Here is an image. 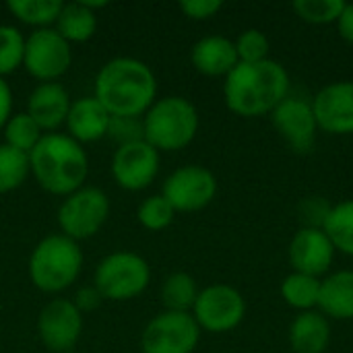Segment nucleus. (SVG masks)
I'll return each instance as SVG.
<instances>
[{"label": "nucleus", "mask_w": 353, "mask_h": 353, "mask_svg": "<svg viewBox=\"0 0 353 353\" xmlns=\"http://www.w3.org/2000/svg\"><path fill=\"white\" fill-rule=\"evenodd\" d=\"M93 97L110 116L143 118L157 99L155 72L139 58H112L95 77Z\"/></svg>", "instance_id": "1"}, {"label": "nucleus", "mask_w": 353, "mask_h": 353, "mask_svg": "<svg viewBox=\"0 0 353 353\" xmlns=\"http://www.w3.org/2000/svg\"><path fill=\"white\" fill-rule=\"evenodd\" d=\"M290 95V74L277 60L238 62L225 77L223 99L230 112L242 118L271 114Z\"/></svg>", "instance_id": "2"}, {"label": "nucleus", "mask_w": 353, "mask_h": 353, "mask_svg": "<svg viewBox=\"0 0 353 353\" xmlns=\"http://www.w3.org/2000/svg\"><path fill=\"white\" fill-rule=\"evenodd\" d=\"M35 182L54 196H68L85 186L89 157L81 143L66 132H46L29 153Z\"/></svg>", "instance_id": "3"}, {"label": "nucleus", "mask_w": 353, "mask_h": 353, "mask_svg": "<svg viewBox=\"0 0 353 353\" xmlns=\"http://www.w3.org/2000/svg\"><path fill=\"white\" fill-rule=\"evenodd\" d=\"M83 250L79 242L64 234L41 238L31 250L27 273L31 283L43 294H60L68 290L81 275Z\"/></svg>", "instance_id": "4"}, {"label": "nucleus", "mask_w": 353, "mask_h": 353, "mask_svg": "<svg viewBox=\"0 0 353 353\" xmlns=\"http://www.w3.org/2000/svg\"><path fill=\"white\" fill-rule=\"evenodd\" d=\"M145 141L161 151H180L188 147L199 132V112L194 103L182 95H168L143 116Z\"/></svg>", "instance_id": "5"}, {"label": "nucleus", "mask_w": 353, "mask_h": 353, "mask_svg": "<svg viewBox=\"0 0 353 353\" xmlns=\"http://www.w3.org/2000/svg\"><path fill=\"white\" fill-rule=\"evenodd\" d=\"M151 281L149 263L128 250H118L99 261L93 273V285L99 290L103 300L128 302L141 296Z\"/></svg>", "instance_id": "6"}, {"label": "nucleus", "mask_w": 353, "mask_h": 353, "mask_svg": "<svg viewBox=\"0 0 353 353\" xmlns=\"http://www.w3.org/2000/svg\"><path fill=\"white\" fill-rule=\"evenodd\" d=\"M110 217V199L103 190L95 186H83L68 196L58 207L56 219L60 234L81 242L93 238Z\"/></svg>", "instance_id": "7"}, {"label": "nucleus", "mask_w": 353, "mask_h": 353, "mask_svg": "<svg viewBox=\"0 0 353 353\" xmlns=\"http://www.w3.org/2000/svg\"><path fill=\"white\" fill-rule=\"evenodd\" d=\"M201 341V327L190 312L163 310L153 316L141 335L143 353H192Z\"/></svg>", "instance_id": "8"}, {"label": "nucleus", "mask_w": 353, "mask_h": 353, "mask_svg": "<svg viewBox=\"0 0 353 353\" xmlns=\"http://www.w3.org/2000/svg\"><path fill=\"white\" fill-rule=\"evenodd\" d=\"M72 62L70 43L54 29H35L25 37V70L39 83H56L68 72Z\"/></svg>", "instance_id": "9"}, {"label": "nucleus", "mask_w": 353, "mask_h": 353, "mask_svg": "<svg viewBox=\"0 0 353 353\" xmlns=\"http://www.w3.org/2000/svg\"><path fill=\"white\" fill-rule=\"evenodd\" d=\"M190 314L201 327V331L230 333L244 321L246 302L236 288L215 283L199 292Z\"/></svg>", "instance_id": "10"}, {"label": "nucleus", "mask_w": 353, "mask_h": 353, "mask_svg": "<svg viewBox=\"0 0 353 353\" xmlns=\"http://www.w3.org/2000/svg\"><path fill=\"white\" fill-rule=\"evenodd\" d=\"M161 194L176 213L201 211L215 199L217 178L203 165H182L165 178Z\"/></svg>", "instance_id": "11"}, {"label": "nucleus", "mask_w": 353, "mask_h": 353, "mask_svg": "<svg viewBox=\"0 0 353 353\" xmlns=\"http://www.w3.org/2000/svg\"><path fill=\"white\" fill-rule=\"evenodd\" d=\"M37 335L50 352H74L83 335V314L77 310L72 300L54 298L39 310Z\"/></svg>", "instance_id": "12"}, {"label": "nucleus", "mask_w": 353, "mask_h": 353, "mask_svg": "<svg viewBox=\"0 0 353 353\" xmlns=\"http://www.w3.org/2000/svg\"><path fill=\"white\" fill-rule=\"evenodd\" d=\"M159 151L147 141L116 147L112 155V178L124 190L139 192L153 184L159 174Z\"/></svg>", "instance_id": "13"}, {"label": "nucleus", "mask_w": 353, "mask_h": 353, "mask_svg": "<svg viewBox=\"0 0 353 353\" xmlns=\"http://www.w3.org/2000/svg\"><path fill=\"white\" fill-rule=\"evenodd\" d=\"M271 120L292 151L300 155H306L312 151L314 141H316V130H319L312 103H308L302 97L288 95L271 112Z\"/></svg>", "instance_id": "14"}, {"label": "nucleus", "mask_w": 353, "mask_h": 353, "mask_svg": "<svg viewBox=\"0 0 353 353\" xmlns=\"http://www.w3.org/2000/svg\"><path fill=\"white\" fill-rule=\"evenodd\" d=\"M319 130L329 134H353V81L323 87L312 99Z\"/></svg>", "instance_id": "15"}, {"label": "nucleus", "mask_w": 353, "mask_h": 353, "mask_svg": "<svg viewBox=\"0 0 353 353\" xmlns=\"http://www.w3.org/2000/svg\"><path fill=\"white\" fill-rule=\"evenodd\" d=\"M288 256H290V263H292L296 273L321 277L333 265L335 246L323 230L302 228L292 238Z\"/></svg>", "instance_id": "16"}, {"label": "nucleus", "mask_w": 353, "mask_h": 353, "mask_svg": "<svg viewBox=\"0 0 353 353\" xmlns=\"http://www.w3.org/2000/svg\"><path fill=\"white\" fill-rule=\"evenodd\" d=\"M70 95L64 85L56 83H39L27 97V114L35 120V124L43 132H56L68 116Z\"/></svg>", "instance_id": "17"}, {"label": "nucleus", "mask_w": 353, "mask_h": 353, "mask_svg": "<svg viewBox=\"0 0 353 353\" xmlns=\"http://www.w3.org/2000/svg\"><path fill=\"white\" fill-rule=\"evenodd\" d=\"M110 120H112L110 112L93 95H85L70 103V110L64 122L68 130L66 134L72 137L81 145L95 143L108 137Z\"/></svg>", "instance_id": "18"}, {"label": "nucleus", "mask_w": 353, "mask_h": 353, "mask_svg": "<svg viewBox=\"0 0 353 353\" xmlns=\"http://www.w3.org/2000/svg\"><path fill=\"white\" fill-rule=\"evenodd\" d=\"M192 66L205 77H228L238 66L236 43L223 35H207L190 50Z\"/></svg>", "instance_id": "19"}, {"label": "nucleus", "mask_w": 353, "mask_h": 353, "mask_svg": "<svg viewBox=\"0 0 353 353\" xmlns=\"http://www.w3.org/2000/svg\"><path fill=\"white\" fill-rule=\"evenodd\" d=\"M329 341L331 325L321 310L300 312L290 325V345L296 353H325Z\"/></svg>", "instance_id": "20"}, {"label": "nucleus", "mask_w": 353, "mask_h": 353, "mask_svg": "<svg viewBox=\"0 0 353 353\" xmlns=\"http://www.w3.org/2000/svg\"><path fill=\"white\" fill-rule=\"evenodd\" d=\"M319 308L325 316L352 321L353 319V271H339L321 281Z\"/></svg>", "instance_id": "21"}, {"label": "nucleus", "mask_w": 353, "mask_h": 353, "mask_svg": "<svg viewBox=\"0 0 353 353\" xmlns=\"http://www.w3.org/2000/svg\"><path fill=\"white\" fill-rule=\"evenodd\" d=\"M54 29L72 46L89 41L97 31V12L91 10L85 0L79 2H64L62 10L56 19Z\"/></svg>", "instance_id": "22"}, {"label": "nucleus", "mask_w": 353, "mask_h": 353, "mask_svg": "<svg viewBox=\"0 0 353 353\" xmlns=\"http://www.w3.org/2000/svg\"><path fill=\"white\" fill-rule=\"evenodd\" d=\"M62 4L64 2L60 0H10L6 2V8L17 21L33 27L35 31L54 27L62 10Z\"/></svg>", "instance_id": "23"}, {"label": "nucleus", "mask_w": 353, "mask_h": 353, "mask_svg": "<svg viewBox=\"0 0 353 353\" xmlns=\"http://www.w3.org/2000/svg\"><path fill=\"white\" fill-rule=\"evenodd\" d=\"M199 288L192 275L178 271L172 273L161 285V304L170 312H192L199 298Z\"/></svg>", "instance_id": "24"}, {"label": "nucleus", "mask_w": 353, "mask_h": 353, "mask_svg": "<svg viewBox=\"0 0 353 353\" xmlns=\"http://www.w3.org/2000/svg\"><path fill=\"white\" fill-rule=\"evenodd\" d=\"M281 298L300 312L314 310L321 298V279L294 271L281 283Z\"/></svg>", "instance_id": "25"}, {"label": "nucleus", "mask_w": 353, "mask_h": 353, "mask_svg": "<svg viewBox=\"0 0 353 353\" xmlns=\"http://www.w3.org/2000/svg\"><path fill=\"white\" fill-rule=\"evenodd\" d=\"M323 232L329 236L335 250L353 256V201H343L331 207Z\"/></svg>", "instance_id": "26"}, {"label": "nucleus", "mask_w": 353, "mask_h": 353, "mask_svg": "<svg viewBox=\"0 0 353 353\" xmlns=\"http://www.w3.org/2000/svg\"><path fill=\"white\" fill-rule=\"evenodd\" d=\"M2 132H4V145L12 147L17 151H23L27 155L35 149V145L46 134L27 112H17V114L12 112V116L4 124Z\"/></svg>", "instance_id": "27"}, {"label": "nucleus", "mask_w": 353, "mask_h": 353, "mask_svg": "<svg viewBox=\"0 0 353 353\" xmlns=\"http://www.w3.org/2000/svg\"><path fill=\"white\" fill-rule=\"evenodd\" d=\"M29 155L8 145H0V194L12 192L29 178Z\"/></svg>", "instance_id": "28"}, {"label": "nucleus", "mask_w": 353, "mask_h": 353, "mask_svg": "<svg viewBox=\"0 0 353 353\" xmlns=\"http://www.w3.org/2000/svg\"><path fill=\"white\" fill-rule=\"evenodd\" d=\"M174 217H176V211L163 194L147 196L137 209L139 223L149 232H161V230L170 228Z\"/></svg>", "instance_id": "29"}, {"label": "nucleus", "mask_w": 353, "mask_h": 353, "mask_svg": "<svg viewBox=\"0 0 353 353\" xmlns=\"http://www.w3.org/2000/svg\"><path fill=\"white\" fill-rule=\"evenodd\" d=\"M25 37L14 25H0V77L12 74L23 66Z\"/></svg>", "instance_id": "30"}, {"label": "nucleus", "mask_w": 353, "mask_h": 353, "mask_svg": "<svg viewBox=\"0 0 353 353\" xmlns=\"http://www.w3.org/2000/svg\"><path fill=\"white\" fill-rule=\"evenodd\" d=\"M345 2L343 0H296L294 10L298 17L312 25H329L337 23Z\"/></svg>", "instance_id": "31"}, {"label": "nucleus", "mask_w": 353, "mask_h": 353, "mask_svg": "<svg viewBox=\"0 0 353 353\" xmlns=\"http://www.w3.org/2000/svg\"><path fill=\"white\" fill-rule=\"evenodd\" d=\"M236 52L240 62H263L269 58V37L261 29H246L238 35Z\"/></svg>", "instance_id": "32"}, {"label": "nucleus", "mask_w": 353, "mask_h": 353, "mask_svg": "<svg viewBox=\"0 0 353 353\" xmlns=\"http://www.w3.org/2000/svg\"><path fill=\"white\" fill-rule=\"evenodd\" d=\"M110 141L116 143V147L130 145L145 141V128H143V118H126V116H112L108 137Z\"/></svg>", "instance_id": "33"}, {"label": "nucleus", "mask_w": 353, "mask_h": 353, "mask_svg": "<svg viewBox=\"0 0 353 353\" xmlns=\"http://www.w3.org/2000/svg\"><path fill=\"white\" fill-rule=\"evenodd\" d=\"M333 205H329L327 201H323L321 196H310V199H304L300 203V219L304 223V228H316V230H323L325 221H327V215L331 211Z\"/></svg>", "instance_id": "34"}, {"label": "nucleus", "mask_w": 353, "mask_h": 353, "mask_svg": "<svg viewBox=\"0 0 353 353\" xmlns=\"http://www.w3.org/2000/svg\"><path fill=\"white\" fill-rule=\"evenodd\" d=\"M223 8V2L219 0H184L180 2V10L194 21H205L215 17Z\"/></svg>", "instance_id": "35"}, {"label": "nucleus", "mask_w": 353, "mask_h": 353, "mask_svg": "<svg viewBox=\"0 0 353 353\" xmlns=\"http://www.w3.org/2000/svg\"><path fill=\"white\" fill-rule=\"evenodd\" d=\"M72 304L77 306V310L85 316L89 312H95L101 304H103V296L99 294V290L95 285H85L81 290H77Z\"/></svg>", "instance_id": "36"}, {"label": "nucleus", "mask_w": 353, "mask_h": 353, "mask_svg": "<svg viewBox=\"0 0 353 353\" xmlns=\"http://www.w3.org/2000/svg\"><path fill=\"white\" fill-rule=\"evenodd\" d=\"M10 116H12V91L6 79L0 77V130L4 128Z\"/></svg>", "instance_id": "37"}, {"label": "nucleus", "mask_w": 353, "mask_h": 353, "mask_svg": "<svg viewBox=\"0 0 353 353\" xmlns=\"http://www.w3.org/2000/svg\"><path fill=\"white\" fill-rule=\"evenodd\" d=\"M337 29H339V35H341L345 41L353 43V4H347V2H345L341 14H339V19H337Z\"/></svg>", "instance_id": "38"}, {"label": "nucleus", "mask_w": 353, "mask_h": 353, "mask_svg": "<svg viewBox=\"0 0 353 353\" xmlns=\"http://www.w3.org/2000/svg\"><path fill=\"white\" fill-rule=\"evenodd\" d=\"M68 353H77V352H68Z\"/></svg>", "instance_id": "39"}]
</instances>
